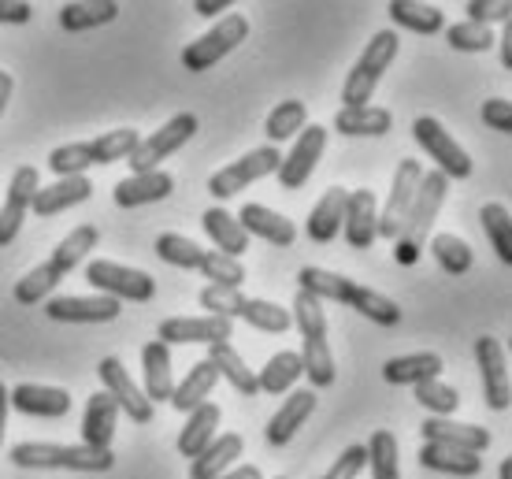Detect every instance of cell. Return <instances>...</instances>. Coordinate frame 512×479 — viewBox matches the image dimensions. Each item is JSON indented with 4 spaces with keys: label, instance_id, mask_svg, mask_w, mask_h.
Listing matches in <instances>:
<instances>
[{
    "label": "cell",
    "instance_id": "cell-1",
    "mask_svg": "<svg viewBox=\"0 0 512 479\" xmlns=\"http://www.w3.org/2000/svg\"><path fill=\"white\" fill-rule=\"evenodd\" d=\"M297 290L312 294L316 301H342L349 309H357L364 320H372L379 327H394L401 320V309L397 301H390L386 294L372 290V286H360L346 275L323 272V268H301L297 275Z\"/></svg>",
    "mask_w": 512,
    "mask_h": 479
},
{
    "label": "cell",
    "instance_id": "cell-2",
    "mask_svg": "<svg viewBox=\"0 0 512 479\" xmlns=\"http://www.w3.org/2000/svg\"><path fill=\"white\" fill-rule=\"evenodd\" d=\"M294 327L301 331V364H305V376L312 383V390H323L334 383V357H331V331H327V312L323 301H316L312 294L297 290L294 312H290Z\"/></svg>",
    "mask_w": 512,
    "mask_h": 479
},
{
    "label": "cell",
    "instance_id": "cell-3",
    "mask_svg": "<svg viewBox=\"0 0 512 479\" xmlns=\"http://www.w3.org/2000/svg\"><path fill=\"white\" fill-rule=\"evenodd\" d=\"M446 194H449V179L442 171H423L420 179V190L412 197V208L405 223H401V234L394 238V257L401 268H412L423 253V242H427V234H431V223H435L438 208L446 205Z\"/></svg>",
    "mask_w": 512,
    "mask_h": 479
},
{
    "label": "cell",
    "instance_id": "cell-4",
    "mask_svg": "<svg viewBox=\"0 0 512 479\" xmlns=\"http://www.w3.org/2000/svg\"><path fill=\"white\" fill-rule=\"evenodd\" d=\"M12 465L19 468H67V472H108L116 465L112 450H93L86 442L60 446V442H15Z\"/></svg>",
    "mask_w": 512,
    "mask_h": 479
},
{
    "label": "cell",
    "instance_id": "cell-5",
    "mask_svg": "<svg viewBox=\"0 0 512 479\" xmlns=\"http://www.w3.org/2000/svg\"><path fill=\"white\" fill-rule=\"evenodd\" d=\"M397 49H401V41H397L394 30H379V34L368 41V49L360 52V60L346 75V86H342V108H364V104L372 101L375 86H379V78L390 71Z\"/></svg>",
    "mask_w": 512,
    "mask_h": 479
},
{
    "label": "cell",
    "instance_id": "cell-6",
    "mask_svg": "<svg viewBox=\"0 0 512 479\" xmlns=\"http://www.w3.org/2000/svg\"><path fill=\"white\" fill-rule=\"evenodd\" d=\"M245 38H249V19H245V15H227V19H219L208 34H201V38L190 41V45L182 49V67L193 71V75L212 71V67H216L223 56H231Z\"/></svg>",
    "mask_w": 512,
    "mask_h": 479
},
{
    "label": "cell",
    "instance_id": "cell-7",
    "mask_svg": "<svg viewBox=\"0 0 512 479\" xmlns=\"http://www.w3.org/2000/svg\"><path fill=\"white\" fill-rule=\"evenodd\" d=\"M197 127H201V119L193 116V112H179L175 119H167L164 127L153 130L149 138H141L138 149L127 156L130 171H134V175H145V171H160V160H167V156L179 153L182 145H186L193 134H197Z\"/></svg>",
    "mask_w": 512,
    "mask_h": 479
},
{
    "label": "cell",
    "instance_id": "cell-8",
    "mask_svg": "<svg viewBox=\"0 0 512 479\" xmlns=\"http://www.w3.org/2000/svg\"><path fill=\"white\" fill-rule=\"evenodd\" d=\"M86 279H90L93 290H101V298H112V301H153L156 294V283L153 275L138 272V268H123L116 260H90V268H86Z\"/></svg>",
    "mask_w": 512,
    "mask_h": 479
},
{
    "label": "cell",
    "instance_id": "cell-9",
    "mask_svg": "<svg viewBox=\"0 0 512 479\" xmlns=\"http://www.w3.org/2000/svg\"><path fill=\"white\" fill-rule=\"evenodd\" d=\"M412 138L420 142L423 153L435 160L438 164L435 171H442L446 179H468V175H472V156L464 153L461 145H457V138H453L435 116H416Z\"/></svg>",
    "mask_w": 512,
    "mask_h": 479
},
{
    "label": "cell",
    "instance_id": "cell-10",
    "mask_svg": "<svg viewBox=\"0 0 512 479\" xmlns=\"http://www.w3.org/2000/svg\"><path fill=\"white\" fill-rule=\"evenodd\" d=\"M279 164H282L279 149H275V145H260L253 153H245L242 160H234V164H227L223 171H216L212 182H208V194L219 197V201H227V197L242 194L245 186H253V182L275 175Z\"/></svg>",
    "mask_w": 512,
    "mask_h": 479
},
{
    "label": "cell",
    "instance_id": "cell-11",
    "mask_svg": "<svg viewBox=\"0 0 512 479\" xmlns=\"http://www.w3.org/2000/svg\"><path fill=\"white\" fill-rule=\"evenodd\" d=\"M420 179H423V168L420 160H401L394 171V186H390V197H386V208L375 216V234H383L386 242H394L397 234H401V223L409 216L412 208V197L420 190Z\"/></svg>",
    "mask_w": 512,
    "mask_h": 479
},
{
    "label": "cell",
    "instance_id": "cell-12",
    "mask_svg": "<svg viewBox=\"0 0 512 479\" xmlns=\"http://www.w3.org/2000/svg\"><path fill=\"white\" fill-rule=\"evenodd\" d=\"M231 335L234 324L219 320V316H171L160 324L156 342H164V346H216Z\"/></svg>",
    "mask_w": 512,
    "mask_h": 479
},
{
    "label": "cell",
    "instance_id": "cell-13",
    "mask_svg": "<svg viewBox=\"0 0 512 479\" xmlns=\"http://www.w3.org/2000/svg\"><path fill=\"white\" fill-rule=\"evenodd\" d=\"M97 376H101V383H104V394H108V398L116 402V409H123L134 424H149V420H153V405L141 394L138 383L130 379V372L123 368L119 357H104V361L97 364Z\"/></svg>",
    "mask_w": 512,
    "mask_h": 479
},
{
    "label": "cell",
    "instance_id": "cell-14",
    "mask_svg": "<svg viewBox=\"0 0 512 479\" xmlns=\"http://www.w3.org/2000/svg\"><path fill=\"white\" fill-rule=\"evenodd\" d=\"M323 149H327V127L301 130V138L294 142L290 156H282L279 171H275L282 190H301V186L312 179V171H316V164H320Z\"/></svg>",
    "mask_w": 512,
    "mask_h": 479
},
{
    "label": "cell",
    "instance_id": "cell-15",
    "mask_svg": "<svg viewBox=\"0 0 512 479\" xmlns=\"http://www.w3.org/2000/svg\"><path fill=\"white\" fill-rule=\"evenodd\" d=\"M475 364H479V376H483V394H487L490 409H509V361H505V350H501L498 338L483 335L475 342Z\"/></svg>",
    "mask_w": 512,
    "mask_h": 479
},
{
    "label": "cell",
    "instance_id": "cell-16",
    "mask_svg": "<svg viewBox=\"0 0 512 479\" xmlns=\"http://www.w3.org/2000/svg\"><path fill=\"white\" fill-rule=\"evenodd\" d=\"M41 190L38 168H19L12 175V186H8V197H4V208H0V246H12L19 227H23L26 212H30V201Z\"/></svg>",
    "mask_w": 512,
    "mask_h": 479
},
{
    "label": "cell",
    "instance_id": "cell-17",
    "mask_svg": "<svg viewBox=\"0 0 512 479\" xmlns=\"http://www.w3.org/2000/svg\"><path fill=\"white\" fill-rule=\"evenodd\" d=\"M45 312L56 324H112V320H119L123 305L93 294V298H49Z\"/></svg>",
    "mask_w": 512,
    "mask_h": 479
},
{
    "label": "cell",
    "instance_id": "cell-18",
    "mask_svg": "<svg viewBox=\"0 0 512 479\" xmlns=\"http://www.w3.org/2000/svg\"><path fill=\"white\" fill-rule=\"evenodd\" d=\"M423 442H438V446H453L464 454H483L490 446V431L475 428V424H461V420H449V416H431L420 424Z\"/></svg>",
    "mask_w": 512,
    "mask_h": 479
},
{
    "label": "cell",
    "instance_id": "cell-19",
    "mask_svg": "<svg viewBox=\"0 0 512 479\" xmlns=\"http://www.w3.org/2000/svg\"><path fill=\"white\" fill-rule=\"evenodd\" d=\"M8 405L26 416H41V420H56V416L71 413V394L64 387H41V383H19L8 390Z\"/></svg>",
    "mask_w": 512,
    "mask_h": 479
},
{
    "label": "cell",
    "instance_id": "cell-20",
    "mask_svg": "<svg viewBox=\"0 0 512 479\" xmlns=\"http://www.w3.org/2000/svg\"><path fill=\"white\" fill-rule=\"evenodd\" d=\"M238 220V227H242L249 238H264L268 246L275 249H286L297 242V227L282 212H271V208L264 205H245L242 216H234Z\"/></svg>",
    "mask_w": 512,
    "mask_h": 479
},
{
    "label": "cell",
    "instance_id": "cell-21",
    "mask_svg": "<svg viewBox=\"0 0 512 479\" xmlns=\"http://www.w3.org/2000/svg\"><path fill=\"white\" fill-rule=\"evenodd\" d=\"M93 197V182L86 175H75V179H56L52 186H41L34 201H30V212L41 216V220H49L56 212H67V208L82 205V201H90Z\"/></svg>",
    "mask_w": 512,
    "mask_h": 479
},
{
    "label": "cell",
    "instance_id": "cell-22",
    "mask_svg": "<svg viewBox=\"0 0 512 479\" xmlns=\"http://www.w3.org/2000/svg\"><path fill=\"white\" fill-rule=\"evenodd\" d=\"M141 372H145V387L141 394L149 398V405L171 402V390H175V379H171V346L164 342H145L141 346Z\"/></svg>",
    "mask_w": 512,
    "mask_h": 479
},
{
    "label": "cell",
    "instance_id": "cell-23",
    "mask_svg": "<svg viewBox=\"0 0 512 479\" xmlns=\"http://www.w3.org/2000/svg\"><path fill=\"white\" fill-rule=\"evenodd\" d=\"M375 194L372 190H353L346 197V212H342V231H346V242L353 249H372V242L379 238L375 234Z\"/></svg>",
    "mask_w": 512,
    "mask_h": 479
},
{
    "label": "cell",
    "instance_id": "cell-24",
    "mask_svg": "<svg viewBox=\"0 0 512 479\" xmlns=\"http://www.w3.org/2000/svg\"><path fill=\"white\" fill-rule=\"evenodd\" d=\"M312 409H316V390H294V394L282 402L279 413L268 420V428H264L268 446H286V442L297 435V428L312 416Z\"/></svg>",
    "mask_w": 512,
    "mask_h": 479
},
{
    "label": "cell",
    "instance_id": "cell-25",
    "mask_svg": "<svg viewBox=\"0 0 512 479\" xmlns=\"http://www.w3.org/2000/svg\"><path fill=\"white\" fill-rule=\"evenodd\" d=\"M116 424H119L116 402H112L108 394H90L86 413H82V442L93 446V450H112Z\"/></svg>",
    "mask_w": 512,
    "mask_h": 479
},
{
    "label": "cell",
    "instance_id": "cell-26",
    "mask_svg": "<svg viewBox=\"0 0 512 479\" xmlns=\"http://www.w3.org/2000/svg\"><path fill=\"white\" fill-rule=\"evenodd\" d=\"M175 190V179L167 171H145V175H130L112 190L119 208H141L153 205V201H164L167 194Z\"/></svg>",
    "mask_w": 512,
    "mask_h": 479
},
{
    "label": "cell",
    "instance_id": "cell-27",
    "mask_svg": "<svg viewBox=\"0 0 512 479\" xmlns=\"http://www.w3.org/2000/svg\"><path fill=\"white\" fill-rule=\"evenodd\" d=\"M442 357L431 350L423 353H409V357H394V361L383 364V379L390 387H420L427 379H438L442 376Z\"/></svg>",
    "mask_w": 512,
    "mask_h": 479
},
{
    "label": "cell",
    "instance_id": "cell-28",
    "mask_svg": "<svg viewBox=\"0 0 512 479\" xmlns=\"http://www.w3.org/2000/svg\"><path fill=\"white\" fill-rule=\"evenodd\" d=\"M346 197H349V190H342V186H331V190H327V194L316 201V208L308 212L305 231H308V238H312L316 246H327V242H334V234L342 231Z\"/></svg>",
    "mask_w": 512,
    "mask_h": 479
},
{
    "label": "cell",
    "instance_id": "cell-29",
    "mask_svg": "<svg viewBox=\"0 0 512 479\" xmlns=\"http://www.w3.org/2000/svg\"><path fill=\"white\" fill-rule=\"evenodd\" d=\"M216 383H219L216 368H212L208 361H197L190 372L182 376V383H175V390H171V405H175L179 413L190 416L193 409H201V405L212 402V390H216Z\"/></svg>",
    "mask_w": 512,
    "mask_h": 479
},
{
    "label": "cell",
    "instance_id": "cell-30",
    "mask_svg": "<svg viewBox=\"0 0 512 479\" xmlns=\"http://www.w3.org/2000/svg\"><path fill=\"white\" fill-rule=\"evenodd\" d=\"M212 368H216L219 379H227L242 398H256L260 387H256V372L253 368H245L242 353L234 350L231 342H216V346H208V357H205Z\"/></svg>",
    "mask_w": 512,
    "mask_h": 479
},
{
    "label": "cell",
    "instance_id": "cell-31",
    "mask_svg": "<svg viewBox=\"0 0 512 479\" xmlns=\"http://www.w3.org/2000/svg\"><path fill=\"white\" fill-rule=\"evenodd\" d=\"M245 450V439L242 435H219V439H212V446H208L205 454H197L190 461V479H219L223 472H231L234 461L242 457Z\"/></svg>",
    "mask_w": 512,
    "mask_h": 479
},
{
    "label": "cell",
    "instance_id": "cell-32",
    "mask_svg": "<svg viewBox=\"0 0 512 479\" xmlns=\"http://www.w3.org/2000/svg\"><path fill=\"white\" fill-rule=\"evenodd\" d=\"M394 127V116L390 108H375V104H364V108H342L334 116V130L346 134V138H383Z\"/></svg>",
    "mask_w": 512,
    "mask_h": 479
},
{
    "label": "cell",
    "instance_id": "cell-33",
    "mask_svg": "<svg viewBox=\"0 0 512 479\" xmlns=\"http://www.w3.org/2000/svg\"><path fill=\"white\" fill-rule=\"evenodd\" d=\"M201 227H205V234L212 238L216 253H223V257L238 260L245 249H249V234L238 227V220H234L227 208H208L205 216H201Z\"/></svg>",
    "mask_w": 512,
    "mask_h": 479
},
{
    "label": "cell",
    "instance_id": "cell-34",
    "mask_svg": "<svg viewBox=\"0 0 512 479\" xmlns=\"http://www.w3.org/2000/svg\"><path fill=\"white\" fill-rule=\"evenodd\" d=\"M97 242H101V231H97L93 223H82V227H75V231L60 242V246L52 249V257L45 260V264H49L52 272L64 279L67 272H75L78 264L90 257L93 249H97Z\"/></svg>",
    "mask_w": 512,
    "mask_h": 479
},
{
    "label": "cell",
    "instance_id": "cell-35",
    "mask_svg": "<svg viewBox=\"0 0 512 479\" xmlns=\"http://www.w3.org/2000/svg\"><path fill=\"white\" fill-rule=\"evenodd\" d=\"M420 465L431 472H446V476H479L483 472V454H464L453 446H438V442H423L420 446Z\"/></svg>",
    "mask_w": 512,
    "mask_h": 479
},
{
    "label": "cell",
    "instance_id": "cell-36",
    "mask_svg": "<svg viewBox=\"0 0 512 479\" xmlns=\"http://www.w3.org/2000/svg\"><path fill=\"white\" fill-rule=\"evenodd\" d=\"M219 405L216 402H208L201 405V409H193L190 420H186V428H182L179 435V454L182 457H197V454H205L208 446H212V439H216V428H219Z\"/></svg>",
    "mask_w": 512,
    "mask_h": 479
},
{
    "label": "cell",
    "instance_id": "cell-37",
    "mask_svg": "<svg viewBox=\"0 0 512 479\" xmlns=\"http://www.w3.org/2000/svg\"><path fill=\"white\" fill-rule=\"evenodd\" d=\"M116 15V0H75V4L60 8V26H64L67 34H82V30H93V26L116 23Z\"/></svg>",
    "mask_w": 512,
    "mask_h": 479
},
{
    "label": "cell",
    "instance_id": "cell-38",
    "mask_svg": "<svg viewBox=\"0 0 512 479\" xmlns=\"http://www.w3.org/2000/svg\"><path fill=\"white\" fill-rule=\"evenodd\" d=\"M390 19H394L401 30H412V34H442L446 30V15L435 4H416V0H390Z\"/></svg>",
    "mask_w": 512,
    "mask_h": 479
},
{
    "label": "cell",
    "instance_id": "cell-39",
    "mask_svg": "<svg viewBox=\"0 0 512 479\" xmlns=\"http://www.w3.org/2000/svg\"><path fill=\"white\" fill-rule=\"evenodd\" d=\"M301 376H305L301 353L282 350V353H275V357H271L264 368H260V376H256V387H260V394H286V390L294 387Z\"/></svg>",
    "mask_w": 512,
    "mask_h": 479
},
{
    "label": "cell",
    "instance_id": "cell-40",
    "mask_svg": "<svg viewBox=\"0 0 512 479\" xmlns=\"http://www.w3.org/2000/svg\"><path fill=\"white\" fill-rule=\"evenodd\" d=\"M308 127V108L301 101H282L271 108L268 123H264V134H268V145L290 142L294 134Z\"/></svg>",
    "mask_w": 512,
    "mask_h": 479
},
{
    "label": "cell",
    "instance_id": "cell-41",
    "mask_svg": "<svg viewBox=\"0 0 512 479\" xmlns=\"http://www.w3.org/2000/svg\"><path fill=\"white\" fill-rule=\"evenodd\" d=\"M479 220H483V231H487L490 246L498 253L501 264H512V216L509 208L490 201V205L479 208Z\"/></svg>",
    "mask_w": 512,
    "mask_h": 479
},
{
    "label": "cell",
    "instance_id": "cell-42",
    "mask_svg": "<svg viewBox=\"0 0 512 479\" xmlns=\"http://www.w3.org/2000/svg\"><path fill=\"white\" fill-rule=\"evenodd\" d=\"M238 316H242L245 324H253L256 331H268V335H286V331L294 327L290 309H282L275 301H260V298H245Z\"/></svg>",
    "mask_w": 512,
    "mask_h": 479
},
{
    "label": "cell",
    "instance_id": "cell-43",
    "mask_svg": "<svg viewBox=\"0 0 512 479\" xmlns=\"http://www.w3.org/2000/svg\"><path fill=\"white\" fill-rule=\"evenodd\" d=\"M208 249H201L197 242H190V238H182V234H160L156 238V257L164 260V264H171V268H186V272H197L201 268V260H205Z\"/></svg>",
    "mask_w": 512,
    "mask_h": 479
},
{
    "label": "cell",
    "instance_id": "cell-44",
    "mask_svg": "<svg viewBox=\"0 0 512 479\" xmlns=\"http://www.w3.org/2000/svg\"><path fill=\"white\" fill-rule=\"evenodd\" d=\"M141 134L134 127H119V130H108L101 138H93L90 142V153H93V164H116V160H127L134 149H138Z\"/></svg>",
    "mask_w": 512,
    "mask_h": 479
},
{
    "label": "cell",
    "instance_id": "cell-45",
    "mask_svg": "<svg viewBox=\"0 0 512 479\" xmlns=\"http://www.w3.org/2000/svg\"><path fill=\"white\" fill-rule=\"evenodd\" d=\"M431 253H435L438 268L446 275H464L475 264V253L468 249L464 238H457V234H435V238H431Z\"/></svg>",
    "mask_w": 512,
    "mask_h": 479
},
{
    "label": "cell",
    "instance_id": "cell-46",
    "mask_svg": "<svg viewBox=\"0 0 512 479\" xmlns=\"http://www.w3.org/2000/svg\"><path fill=\"white\" fill-rule=\"evenodd\" d=\"M368 465H372V479H401V468H397V439L394 431L379 428L368 439Z\"/></svg>",
    "mask_w": 512,
    "mask_h": 479
},
{
    "label": "cell",
    "instance_id": "cell-47",
    "mask_svg": "<svg viewBox=\"0 0 512 479\" xmlns=\"http://www.w3.org/2000/svg\"><path fill=\"white\" fill-rule=\"evenodd\" d=\"M197 272L205 275L208 286H223V290H242V283H245L242 260H231V257H223V253H212V249L205 253Z\"/></svg>",
    "mask_w": 512,
    "mask_h": 479
},
{
    "label": "cell",
    "instance_id": "cell-48",
    "mask_svg": "<svg viewBox=\"0 0 512 479\" xmlns=\"http://www.w3.org/2000/svg\"><path fill=\"white\" fill-rule=\"evenodd\" d=\"M86 168H93L90 142H71L49 153V171L56 179H75V175H82Z\"/></svg>",
    "mask_w": 512,
    "mask_h": 479
},
{
    "label": "cell",
    "instance_id": "cell-49",
    "mask_svg": "<svg viewBox=\"0 0 512 479\" xmlns=\"http://www.w3.org/2000/svg\"><path fill=\"white\" fill-rule=\"evenodd\" d=\"M56 283H60V275L52 272L49 264H38L34 272H26L23 279L15 283V301H19V305H41V301L56 290Z\"/></svg>",
    "mask_w": 512,
    "mask_h": 479
},
{
    "label": "cell",
    "instance_id": "cell-50",
    "mask_svg": "<svg viewBox=\"0 0 512 479\" xmlns=\"http://www.w3.org/2000/svg\"><path fill=\"white\" fill-rule=\"evenodd\" d=\"M446 41L449 49L457 52H487L494 49V30L490 26H479V23H453L446 30Z\"/></svg>",
    "mask_w": 512,
    "mask_h": 479
},
{
    "label": "cell",
    "instance_id": "cell-51",
    "mask_svg": "<svg viewBox=\"0 0 512 479\" xmlns=\"http://www.w3.org/2000/svg\"><path fill=\"white\" fill-rule=\"evenodd\" d=\"M416 390V402L423 405V409H431L435 416H449L457 405H461V394L453 387H446V383H438V379H427V383H420Z\"/></svg>",
    "mask_w": 512,
    "mask_h": 479
},
{
    "label": "cell",
    "instance_id": "cell-52",
    "mask_svg": "<svg viewBox=\"0 0 512 479\" xmlns=\"http://www.w3.org/2000/svg\"><path fill=\"white\" fill-rule=\"evenodd\" d=\"M245 305L242 290H223V286H205L201 290V309H208V316H219V320H234Z\"/></svg>",
    "mask_w": 512,
    "mask_h": 479
},
{
    "label": "cell",
    "instance_id": "cell-53",
    "mask_svg": "<svg viewBox=\"0 0 512 479\" xmlns=\"http://www.w3.org/2000/svg\"><path fill=\"white\" fill-rule=\"evenodd\" d=\"M468 23L490 26V23H509L512 19V4L509 0H468Z\"/></svg>",
    "mask_w": 512,
    "mask_h": 479
},
{
    "label": "cell",
    "instance_id": "cell-54",
    "mask_svg": "<svg viewBox=\"0 0 512 479\" xmlns=\"http://www.w3.org/2000/svg\"><path fill=\"white\" fill-rule=\"evenodd\" d=\"M364 465H368V450H364V446L357 442V446H349L346 454L338 457V461H334V465L327 468L320 479H357Z\"/></svg>",
    "mask_w": 512,
    "mask_h": 479
},
{
    "label": "cell",
    "instance_id": "cell-55",
    "mask_svg": "<svg viewBox=\"0 0 512 479\" xmlns=\"http://www.w3.org/2000/svg\"><path fill=\"white\" fill-rule=\"evenodd\" d=\"M479 116H483V123H487L490 130H501V134L512 130V104L505 101V97H490Z\"/></svg>",
    "mask_w": 512,
    "mask_h": 479
},
{
    "label": "cell",
    "instance_id": "cell-56",
    "mask_svg": "<svg viewBox=\"0 0 512 479\" xmlns=\"http://www.w3.org/2000/svg\"><path fill=\"white\" fill-rule=\"evenodd\" d=\"M34 19V8L26 4V0H0V23H12V26H23Z\"/></svg>",
    "mask_w": 512,
    "mask_h": 479
},
{
    "label": "cell",
    "instance_id": "cell-57",
    "mask_svg": "<svg viewBox=\"0 0 512 479\" xmlns=\"http://www.w3.org/2000/svg\"><path fill=\"white\" fill-rule=\"evenodd\" d=\"M227 8H231V0H197V4H193V12L205 15V19H212V15H219V12H227Z\"/></svg>",
    "mask_w": 512,
    "mask_h": 479
},
{
    "label": "cell",
    "instance_id": "cell-58",
    "mask_svg": "<svg viewBox=\"0 0 512 479\" xmlns=\"http://www.w3.org/2000/svg\"><path fill=\"white\" fill-rule=\"evenodd\" d=\"M494 45L501 49V64H505L512 71V19L505 23V30H501V38L494 41Z\"/></svg>",
    "mask_w": 512,
    "mask_h": 479
},
{
    "label": "cell",
    "instance_id": "cell-59",
    "mask_svg": "<svg viewBox=\"0 0 512 479\" xmlns=\"http://www.w3.org/2000/svg\"><path fill=\"white\" fill-rule=\"evenodd\" d=\"M219 479H264V472L256 465H242V468H231V472H223Z\"/></svg>",
    "mask_w": 512,
    "mask_h": 479
},
{
    "label": "cell",
    "instance_id": "cell-60",
    "mask_svg": "<svg viewBox=\"0 0 512 479\" xmlns=\"http://www.w3.org/2000/svg\"><path fill=\"white\" fill-rule=\"evenodd\" d=\"M12 90H15V82L8 71H0V116H4V108H8V101H12Z\"/></svg>",
    "mask_w": 512,
    "mask_h": 479
},
{
    "label": "cell",
    "instance_id": "cell-61",
    "mask_svg": "<svg viewBox=\"0 0 512 479\" xmlns=\"http://www.w3.org/2000/svg\"><path fill=\"white\" fill-rule=\"evenodd\" d=\"M8 413H12V405H8V387L0 383V446H4V428H8Z\"/></svg>",
    "mask_w": 512,
    "mask_h": 479
},
{
    "label": "cell",
    "instance_id": "cell-62",
    "mask_svg": "<svg viewBox=\"0 0 512 479\" xmlns=\"http://www.w3.org/2000/svg\"><path fill=\"white\" fill-rule=\"evenodd\" d=\"M498 479H512V457H505L498 468Z\"/></svg>",
    "mask_w": 512,
    "mask_h": 479
},
{
    "label": "cell",
    "instance_id": "cell-63",
    "mask_svg": "<svg viewBox=\"0 0 512 479\" xmlns=\"http://www.w3.org/2000/svg\"><path fill=\"white\" fill-rule=\"evenodd\" d=\"M279 479H286V476H279Z\"/></svg>",
    "mask_w": 512,
    "mask_h": 479
}]
</instances>
